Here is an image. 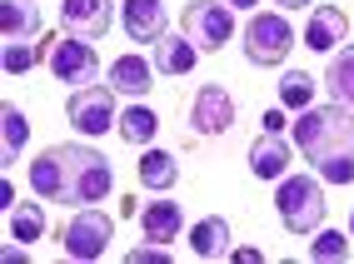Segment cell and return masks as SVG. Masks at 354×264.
Listing matches in <instances>:
<instances>
[{
  "label": "cell",
  "instance_id": "1",
  "mask_svg": "<svg viewBox=\"0 0 354 264\" xmlns=\"http://www.w3.org/2000/svg\"><path fill=\"white\" fill-rule=\"evenodd\" d=\"M110 160L90 145H50L30 160V189L50 205H95L110 195Z\"/></svg>",
  "mask_w": 354,
  "mask_h": 264
},
{
  "label": "cell",
  "instance_id": "2",
  "mask_svg": "<svg viewBox=\"0 0 354 264\" xmlns=\"http://www.w3.org/2000/svg\"><path fill=\"white\" fill-rule=\"evenodd\" d=\"M295 145L324 185L354 180V110L349 105H310L295 120Z\"/></svg>",
  "mask_w": 354,
  "mask_h": 264
},
{
  "label": "cell",
  "instance_id": "3",
  "mask_svg": "<svg viewBox=\"0 0 354 264\" xmlns=\"http://www.w3.org/2000/svg\"><path fill=\"white\" fill-rule=\"evenodd\" d=\"M274 205H279L285 229H295V234H315L324 225V189H319L315 175H285Z\"/></svg>",
  "mask_w": 354,
  "mask_h": 264
},
{
  "label": "cell",
  "instance_id": "4",
  "mask_svg": "<svg viewBox=\"0 0 354 264\" xmlns=\"http://www.w3.org/2000/svg\"><path fill=\"white\" fill-rule=\"evenodd\" d=\"M180 20H185V35L195 40L200 55L225 50V40L234 35V10L225 6V0H190Z\"/></svg>",
  "mask_w": 354,
  "mask_h": 264
},
{
  "label": "cell",
  "instance_id": "5",
  "mask_svg": "<svg viewBox=\"0 0 354 264\" xmlns=\"http://www.w3.org/2000/svg\"><path fill=\"white\" fill-rule=\"evenodd\" d=\"M65 120L75 125V135H105L120 125V115H115V90L110 85H80V90H70V100H65Z\"/></svg>",
  "mask_w": 354,
  "mask_h": 264
},
{
  "label": "cell",
  "instance_id": "6",
  "mask_svg": "<svg viewBox=\"0 0 354 264\" xmlns=\"http://www.w3.org/2000/svg\"><path fill=\"white\" fill-rule=\"evenodd\" d=\"M110 239H115V220H110L105 209L80 205V214L65 225L60 245H65V254H70V259H100V254L110 249Z\"/></svg>",
  "mask_w": 354,
  "mask_h": 264
},
{
  "label": "cell",
  "instance_id": "7",
  "mask_svg": "<svg viewBox=\"0 0 354 264\" xmlns=\"http://www.w3.org/2000/svg\"><path fill=\"white\" fill-rule=\"evenodd\" d=\"M290 45H295V30L285 15H254L245 26V55L254 65H285Z\"/></svg>",
  "mask_w": 354,
  "mask_h": 264
},
{
  "label": "cell",
  "instance_id": "8",
  "mask_svg": "<svg viewBox=\"0 0 354 264\" xmlns=\"http://www.w3.org/2000/svg\"><path fill=\"white\" fill-rule=\"evenodd\" d=\"M50 70H55V80H65L70 90H80V85H95L100 75V60L95 50H90V40H55L50 45Z\"/></svg>",
  "mask_w": 354,
  "mask_h": 264
},
{
  "label": "cell",
  "instance_id": "9",
  "mask_svg": "<svg viewBox=\"0 0 354 264\" xmlns=\"http://www.w3.org/2000/svg\"><path fill=\"white\" fill-rule=\"evenodd\" d=\"M60 26L75 40H100L110 30V0H60Z\"/></svg>",
  "mask_w": 354,
  "mask_h": 264
},
{
  "label": "cell",
  "instance_id": "10",
  "mask_svg": "<svg viewBox=\"0 0 354 264\" xmlns=\"http://www.w3.org/2000/svg\"><path fill=\"white\" fill-rule=\"evenodd\" d=\"M190 120H195V135H225V130L234 125V95L220 90V85L195 90V110H190Z\"/></svg>",
  "mask_w": 354,
  "mask_h": 264
},
{
  "label": "cell",
  "instance_id": "11",
  "mask_svg": "<svg viewBox=\"0 0 354 264\" xmlns=\"http://www.w3.org/2000/svg\"><path fill=\"white\" fill-rule=\"evenodd\" d=\"M120 20H125V35L140 45H155V40L170 35V15H165L160 0H125Z\"/></svg>",
  "mask_w": 354,
  "mask_h": 264
},
{
  "label": "cell",
  "instance_id": "12",
  "mask_svg": "<svg viewBox=\"0 0 354 264\" xmlns=\"http://www.w3.org/2000/svg\"><path fill=\"white\" fill-rule=\"evenodd\" d=\"M290 145L279 135H270V130H259V140L250 145V170H254V180H285V170H290Z\"/></svg>",
  "mask_w": 354,
  "mask_h": 264
},
{
  "label": "cell",
  "instance_id": "13",
  "mask_svg": "<svg viewBox=\"0 0 354 264\" xmlns=\"http://www.w3.org/2000/svg\"><path fill=\"white\" fill-rule=\"evenodd\" d=\"M110 90H115V95H130V100H145V95L155 90V70H150V60L120 55V60L110 65Z\"/></svg>",
  "mask_w": 354,
  "mask_h": 264
},
{
  "label": "cell",
  "instance_id": "14",
  "mask_svg": "<svg viewBox=\"0 0 354 264\" xmlns=\"http://www.w3.org/2000/svg\"><path fill=\"white\" fill-rule=\"evenodd\" d=\"M0 30L6 40H35L45 30V15L35 0H0Z\"/></svg>",
  "mask_w": 354,
  "mask_h": 264
},
{
  "label": "cell",
  "instance_id": "15",
  "mask_svg": "<svg viewBox=\"0 0 354 264\" xmlns=\"http://www.w3.org/2000/svg\"><path fill=\"white\" fill-rule=\"evenodd\" d=\"M140 225H145V234L155 245H170V239H180V229H185V214H180L175 200H150L140 209Z\"/></svg>",
  "mask_w": 354,
  "mask_h": 264
},
{
  "label": "cell",
  "instance_id": "16",
  "mask_svg": "<svg viewBox=\"0 0 354 264\" xmlns=\"http://www.w3.org/2000/svg\"><path fill=\"white\" fill-rule=\"evenodd\" d=\"M195 60H200V50H195L190 35H165V40H155V70H160V75H190Z\"/></svg>",
  "mask_w": 354,
  "mask_h": 264
},
{
  "label": "cell",
  "instance_id": "17",
  "mask_svg": "<svg viewBox=\"0 0 354 264\" xmlns=\"http://www.w3.org/2000/svg\"><path fill=\"white\" fill-rule=\"evenodd\" d=\"M344 10H335V6H319L315 15H310V26H304V45L319 55V50H335V45L344 40Z\"/></svg>",
  "mask_w": 354,
  "mask_h": 264
},
{
  "label": "cell",
  "instance_id": "18",
  "mask_svg": "<svg viewBox=\"0 0 354 264\" xmlns=\"http://www.w3.org/2000/svg\"><path fill=\"white\" fill-rule=\"evenodd\" d=\"M324 90H329V100H335V105L354 110V45L335 50V60H329V70H324Z\"/></svg>",
  "mask_w": 354,
  "mask_h": 264
},
{
  "label": "cell",
  "instance_id": "19",
  "mask_svg": "<svg viewBox=\"0 0 354 264\" xmlns=\"http://www.w3.org/2000/svg\"><path fill=\"white\" fill-rule=\"evenodd\" d=\"M190 249H195L200 259H225V254H230V225L220 220V214L200 220L195 234H190Z\"/></svg>",
  "mask_w": 354,
  "mask_h": 264
},
{
  "label": "cell",
  "instance_id": "20",
  "mask_svg": "<svg viewBox=\"0 0 354 264\" xmlns=\"http://www.w3.org/2000/svg\"><path fill=\"white\" fill-rule=\"evenodd\" d=\"M135 175H140V185H145V189H170V185L180 180L170 150H145V155H140V164H135Z\"/></svg>",
  "mask_w": 354,
  "mask_h": 264
},
{
  "label": "cell",
  "instance_id": "21",
  "mask_svg": "<svg viewBox=\"0 0 354 264\" xmlns=\"http://www.w3.org/2000/svg\"><path fill=\"white\" fill-rule=\"evenodd\" d=\"M10 239H20V245H35V239L45 234V209L35 205V200H26V205H10Z\"/></svg>",
  "mask_w": 354,
  "mask_h": 264
},
{
  "label": "cell",
  "instance_id": "22",
  "mask_svg": "<svg viewBox=\"0 0 354 264\" xmlns=\"http://www.w3.org/2000/svg\"><path fill=\"white\" fill-rule=\"evenodd\" d=\"M45 60V45L40 40H6V50H0V65H6V75H26Z\"/></svg>",
  "mask_w": 354,
  "mask_h": 264
},
{
  "label": "cell",
  "instance_id": "23",
  "mask_svg": "<svg viewBox=\"0 0 354 264\" xmlns=\"http://www.w3.org/2000/svg\"><path fill=\"white\" fill-rule=\"evenodd\" d=\"M155 130H160V120H155L150 105H130V110L120 115V135L130 140V145H150Z\"/></svg>",
  "mask_w": 354,
  "mask_h": 264
},
{
  "label": "cell",
  "instance_id": "24",
  "mask_svg": "<svg viewBox=\"0 0 354 264\" xmlns=\"http://www.w3.org/2000/svg\"><path fill=\"white\" fill-rule=\"evenodd\" d=\"M279 105L310 110L315 105V75H304V70H285V80H279Z\"/></svg>",
  "mask_w": 354,
  "mask_h": 264
},
{
  "label": "cell",
  "instance_id": "25",
  "mask_svg": "<svg viewBox=\"0 0 354 264\" xmlns=\"http://www.w3.org/2000/svg\"><path fill=\"white\" fill-rule=\"evenodd\" d=\"M310 259H319V264H339V259H349V234H339V229H315V239H310Z\"/></svg>",
  "mask_w": 354,
  "mask_h": 264
},
{
  "label": "cell",
  "instance_id": "26",
  "mask_svg": "<svg viewBox=\"0 0 354 264\" xmlns=\"http://www.w3.org/2000/svg\"><path fill=\"white\" fill-rule=\"evenodd\" d=\"M0 125H6V164H10V160H20V150H26L30 125H26V115L15 105H0Z\"/></svg>",
  "mask_w": 354,
  "mask_h": 264
},
{
  "label": "cell",
  "instance_id": "27",
  "mask_svg": "<svg viewBox=\"0 0 354 264\" xmlns=\"http://www.w3.org/2000/svg\"><path fill=\"white\" fill-rule=\"evenodd\" d=\"M130 264H170L165 245H145V249H130Z\"/></svg>",
  "mask_w": 354,
  "mask_h": 264
},
{
  "label": "cell",
  "instance_id": "28",
  "mask_svg": "<svg viewBox=\"0 0 354 264\" xmlns=\"http://www.w3.org/2000/svg\"><path fill=\"white\" fill-rule=\"evenodd\" d=\"M259 125H265L270 135H279V130H285V115H279V110H265V120H259Z\"/></svg>",
  "mask_w": 354,
  "mask_h": 264
},
{
  "label": "cell",
  "instance_id": "29",
  "mask_svg": "<svg viewBox=\"0 0 354 264\" xmlns=\"http://www.w3.org/2000/svg\"><path fill=\"white\" fill-rule=\"evenodd\" d=\"M0 205H6V209L15 205V185H10V180H0Z\"/></svg>",
  "mask_w": 354,
  "mask_h": 264
},
{
  "label": "cell",
  "instance_id": "30",
  "mask_svg": "<svg viewBox=\"0 0 354 264\" xmlns=\"http://www.w3.org/2000/svg\"><path fill=\"white\" fill-rule=\"evenodd\" d=\"M279 6H285V10H304L310 0H279Z\"/></svg>",
  "mask_w": 354,
  "mask_h": 264
},
{
  "label": "cell",
  "instance_id": "31",
  "mask_svg": "<svg viewBox=\"0 0 354 264\" xmlns=\"http://www.w3.org/2000/svg\"><path fill=\"white\" fill-rule=\"evenodd\" d=\"M259 6V0H234V10H254Z\"/></svg>",
  "mask_w": 354,
  "mask_h": 264
},
{
  "label": "cell",
  "instance_id": "32",
  "mask_svg": "<svg viewBox=\"0 0 354 264\" xmlns=\"http://www.w3.org/2000/svg\"><path fill=\"white\" fill-rule=\"evenodd\" d=\"M349 229H354V214H349Z\"/></svg>",
  "mask_w": 354,
  "mask_h": 264
}]
</instances>
